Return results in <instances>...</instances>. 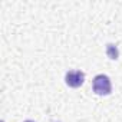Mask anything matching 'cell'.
I'll use <instances>...</instances> for the list:
<instances>
[{"mask_svg": "<svg viewBox=\"0 0 122 122\" xmlns=\"http://www.w3.org/2000/svg\"><path fill=\"white\" fill-rule=\"evenodd\" d=\"M106 55L109 56V59L116 60V59H118V56H119L118 47H116L115 45H112V43H108V45H106Z\"/></svg>", "mask_w": 122, "mask_h": 122, "instance_id": "obj_3", "label": "cell"}, {"mask_svg": "<svg viewBox=\"0 0 122 122\" xmlns=\"http://www.w3.org/2000/svg\"><path fill=\"white\" fill-rule=\"evenodd\" d=\"M65 82L71 88H79L85 82V73L81 71H71L65 76Z\"/></svg>", "mask_w": 122, "mask_h": 122, "instance_id": "obj_2", "label": "cell"}, {"mask_svg": "<svg viewBox=\"0 0 122 122\" xmlns=\"http://www.w3.org/2000/svg\"><path fill=\"white\" fill-rule=\"evenodd\" d=\"M25 122H33V121H25Z\"/></svg>", "mask_w": 122, "mask_h": 122, "instance_id": "obj_4", "label": "cell"}, {"mask_svg": "<svg viewBox=\"0 0 122 122\" xmlns=\"http://www.w3.org/2000/svg\"><path fill=\"white\" fill-rule=\"evenodd\" d=\"M93 92L96 95H109L112 92V83L111 79L106 75H96L93 78Z\"/></svg>", "mask_w": 122, "mask_h": 122, "instance_id": "obj_1", "label": "cell"}]
</instances>
